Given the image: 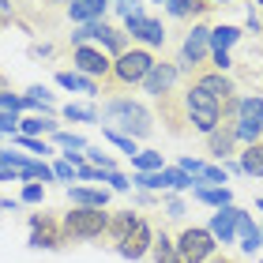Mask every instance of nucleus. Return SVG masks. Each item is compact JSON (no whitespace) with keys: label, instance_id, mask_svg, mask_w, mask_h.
Listing matches in <instances>:
<instances>
[{"label":"nucleus","instance_id":"5","mask_svg":"<svg viewBox=\"0 0 263 263\" xmlns=\"http://www.w3.org/2000/svg\"><path fill=\"white\" fill-rule=\"evenodd\" d=\"M214 248H218V241L211 237L207 226H184L181 237H177V256H181V263H211Z\"/></svg>","mask_w":263,"mask_h":263},{"label":"nucleus","instance_id":"18","mask_svg":"<svg viewBox=\"0 0 263 263\" xmlns=\"http://www.w3.org/2000/svg\"><path fill=\"white\" fill-rule=\"evenodd\" d=\"M237 245H241V252H248V256L263 248V233H259V226L248 218L245 211L237 214Z\"/></svg>","mask_w":263,"mask_h":263},{"label":"nucleus","instance_id":"51","mask_svg":"<svg viewBox=\"0 0 263 263\" xmlns=\"http://www.w3.org/2000/svg\"><path fill=\"white\" fill-rule=\"evenodd\" d=\"M259 233H263V226H259Z\"/></svg>","mask_w":263,"mask_h":263},{"label":"nucleus","instance_id":"35","mask_svg":"<svg viewBox=\"0 0 263 263\" xmlns=\"http://www.w3.org/2000/svg\"><path fill=\"white\" fill-rule=\"evenodd\" d=\"M162 214H165V218H184L188 207H184L181 196H165V199H162Z\"/></svg>","mask_w":263,"mask_h":263},{"label":"nucleus","instance_id":"40","mask_svg":"<svg viewBox=\"0 0 263 263\" xmlns=\"http://www.w3.org/2000/svg\"><path fill=\"white\" fill-rule=\"evenodd\" d=\"M113 8L121 11L124 19H128V15H143V4H139V0H113Z\"/></svg>","mask_w":263,"mask_h":263},{"label":"nucleus","instance_id":"14","mask_svg":"<svg viewBox=\"0 0 263 263\" xmlns=\"http://www.w3.org/2000/svg\"><path fill=\"white\" fill-rule=\"evenodd\" d=\"M158 113H162V124H170L173 136H184V124H188V113H184V94H181V102H177V94L173 90H165L162 98H158Z\"/></svg>","mask_w":263,"mask_h":263},{"label":"nucleus","instance_id":"6","mask_svg":"<svg viewBox=\"0 0 263 263\" xmlns=\"http://www.w3.org/2000/svg\"><path fill=\"white\" fill-rule=\"evenodd\" d=\"M30 248H45V252H53V248H64L68 237H64V226L57 218L53 211H38L30 214Z\"/></svg>","mask_w":263,"mask_h":263},{"label":"nucleus","instance_id":"24","mask_svg":"<svg viewBox=\"0 0 263 263\" xmlns=\"http://www.w3.org/2000/svg\"><path fill=\"white\" fill-rule=\"evenodd\" d=\"M151 259L154 263H181V256H177V241L170 233H158L151 245Z\"/></svg>","mask_w":263,"mask_h":263},{"label":"nucleus","instance_id":"7","mask_svg":"<svg viewBox=\"0 0 263 263\" xmlns=\"http://www.w3.org/2000/svg\"><path fill=\"white\" fill-rule=\"evenodd\" d=\"M233 124H237V139H241L245 147H248V143H259V136H263V98H259V94L241 98Z\"/></svg>","mask_w":263,"mask_h":263},{"label":"nucleus","instance_id":"49","mask_svg":"<svg viewBox=\"0 0 263 263\" xmlns=\"http://www.w3.org/2000/svg\"><path fill=\"white\" fill-rule=\"evenodd\" d=\"M0 27H4V19H0Z\"/></svg>","mask_w":263,"mask_h":263},{"label":"nucleus","instance_id":"32","mask_svg":"<svg viewBox=\"0 0 263 263\" xmlns=\"http://www.w3.org/2000/svg\"><path fill=\"white\" fill-rule=\"evenodd\" d=\"M87 162H90V165H98V170H105V173H113V170H117V158H113V154H105L102 147H87Z\"/></svg>","mask_w":263,"mask_h":263},{"label":"nucleus","instance_id":"13","mask_svg":"<svg viewBox=\"0 0 263 263\" xmlns=\"http://www.w3.org/2000/svg\"><path fill=\"white\" fill-rule=\"evenodd\" d=\"M237 214H241V207H233V203H230V207H218V211L211 214L207 230H211V237L218 245H233L237 241Z\"/></svg>","mask_w":263,"mask_h":263},{"label":"nucleus","instance_id":"11","mask_svg":"<svg viewBox=\"0 0 263 263\" xmlns=\"http://www.w3.org/2000/svg\"><path fill=\"white\" fill-rule=\"evenodd\" d=\"M151 245H154V230L143 218H136V226H132V230L121 237V241H117L113 248H117V256L121 259H143V256H151Z\"/></svg>","mask_w":263,"mask_h":263},{"label":"nucleus","instance_id":"9","mask_svg":"<svg viewBox=\"0 0 263 263\" xmlns=\"http://www.w3.org/2000/svg\"><path fill=\"white\" fill-rule=\"evenodd\" d=\"M207 53H211V27H203V23H199V27H192V34L184 38L177 68H184V71H203Z\"/></svg>","mask_w":263,"mask_h":263},{"label":"nucleus","instance_id":"12","mask_svg":"<svg viewBox=\"0 0 263 263\" xmlns=\"http://www.w3.org/2000/svg\"><path fill=\"white\" fill-rule=\"evenodd\" d=\"M177 76H181V68H177L173 61H154L151 71H147V79H143V90L154 94V98H162L165 90H173Z\"/></svg>","mask_w":263,"mask_h":263},{"label":"nucleus","instance_id":"23","mask_svg":"<svg viewBox=\"0 0 263 263\" xmlns=\"http://www.w3.org/2000/svg\"><path fill=\"white\" fill-rule=\"evenodd\" d=\"M165 8H170L173 19H192V15H203L207 8H214L211 0H165Z\"/></svg>","mask_w":263,"mask_h":263},{"label":"nucleus","instance_id":"39","mask_svg":"<svg viewBox=\"0 0 263 263\" xmlns=\"http://www.w3.org/2000/svg\"><path fill=\"white\" fill-rule=\"evenodd\" d=\"M53 177H57V181H76V165H71V162H53Z\"/></svg>","mask_w":263,"mask_h":263},{"label":"nucleus","instance_id":"36","mask_svg":"<svg viewBox=\"0 0 263 263\" xmlns=\"http://www.w3.org/2000/svg\"><path fill=\"white\" fill-rule=\"evenodd\" d=\"M19 121H23L19 113H0V136H11V139H15V136H19Z\"/></svg>","mask_w":263,"mask_h":263},{"label":"nucleus","instance_id":"27","mask_svg":"<svg viewBox=\"0 0 263 263\" xmlns=\"http://www.w3.org/2000/svg\"><path fill=\"white\" fill-rule=\"evenodd\" d=\"M132 170L136 173H158V170H165V162H162L158 151H139L136 158H132Z\"/></svg>","mask_w":263,"mask_h":263},{"label":"nucleus","instance_id":"28","mask_svg":"<svg viewBox=\"0 0 263 263\" xmlns=\"http://www.w3.org/2000/svg\"><path fill=\"white\" fill-rule=\"evenodd\" d=\"M162 188H170V192H184V188H192V177H188L184 170H170V165H165V170H162Z\"/></svg>","mask_w":263,"mask_h":263},{"label":"nucleus","instance_id":"15","mask_svg":"<svg viewBox=\"0 0 263 263\" xmlns=\"http://www.w3.org/2000/svg\"><path fill=\"white\" fill-rule=\"evenodd\" d=\"M233 147H237V124L233 121H222L207 136V154H211V158H218V162H226L233 154Z\"/></svg>","mask_w":263,"mask_h":263},{"label":"nucleus","instance_id":"44","mask_svg":"<svg viewBox=\"0 0 263 263\" xmlns=\"http://www.w3.org/2000/svg\"><path fill=\"white\" fill-rule=\"evenodd\" d=\"M136 203H139V207H151L154 196H151V192H136Z\"/></svg>","mask_w":263,"mask_h":263},{"label":"nucleus","instance_id":"43","mask_svg":"<svg viewBox=\"0 0 263 263\" xmlns=\"http://www.w3.org/2000/svg\"><path fill=\"white\" fill-rule=\"evenodd\" d=\"M248 30H252V34H256V30H263V19H259V15H252V11H248Z\"/></svg>","mask_w":263,"mask_h":263},{"label":"nucleus","instance_id":"19","mask_svg":"<svg viewBox=\"0 0 263 263\" xmlns=\"http://www.w3.org/2000/svg\"><path fill=\"white\" fill-rule=\"evenodd\" d=\"M27 181L53 184V181H57V177H53V165L45 162V158H27V162H23V170H19V184H27Z\"/></svg>","mask_w":263,"mask_h":263},{"label":"nucleus","instance_id":"21","mask_svg":"<svg viewBox=\"0 0 263 263\" xmlns=\"http://www.w3.org/2000/svg\"><path fill=\"white\" fill-rule=\"evenodd\" d=\"M192 196L199 199V203H207V207H230L233 203V192L230 188H211V184H199V188H192Z\"/></svg>","mask_w":263,"mask_h":263},{"label":"nucleus","instance_id":"34","mask_svg":"<svg viewBox=\"0 0 263 263\" xmlns=\"http://www.w3.org/2000/svg\"><path fill=\"white\" fill-rule=\"evenodd\" d=\"M42 199H45V184L42 181H27V184H23L19 203H42Z\"/></svg>","mask_w":263,"mask_h":263},{"label":"nucleus","instance_id":"8","mask_svg":"<svg viewBox=\"0 0 263 263\" xmlns=\"http://www.w3.org/2000/svg\"><path fill=\"white\" fill-rule=\"evenodd\" d=\"M71 64H76V71H83V76H90V79H109L113 57L105 49H98V45H76V49H71Z\"/></svg>","mask_w":263,"mask_h":263},{"label":"nucleus","instance_id":"17","mask_svg":"<svg viewBox=\"0 0 263 263\" xmlns=\"http://www.w3.org/2000/svg\"><path fill=\"white\" fill-rule=\"evenodd\" d=\"M68 199H71V207H94V211H105V203H109V188L68 184Z\"/></svg>","mask_w":263,"mask_h":263},{"label":"nucleus","instance_id":"25","mask_svg":"<svg viewBox=\"0 0 263 263\" xmlns=\"http://www.w3.org/2000/svg\"><path fill=\"white\" fill-rule=\"evenodd\" d=\"M241 170H245V177H263V139L248 143L241 151Z\"/></svg>","mask_w":263,"mask_h":263},{"label":"nucleus","instance_id":"16","mask_svg":"<svg viewBox=\"0 0 263 263\" xmlns=\"http://www.w3.org/2000/svg\"><path fill=\"white\" fill-rule=\"evenodd\" d=\"M109 8V0H68V19L87 27V23H98Z\"/></svg>","mask_w":263,"mask_h":263},{"label":"nucleus","instance_id":"3","mask_svg":"<svg viewBox=\"0 0 263 263\" xmlns=\"http://www.w3.org/2000/svg\"><path fill=\"white\" fill-rule=\"evenodd\" d=\"M64 237L68 241H102L109 230V211H94V207H71L64 218Z\"/></svg>","mask_w":263,"mask_h":263},{"label":"nucleus","instance_id":"45","mask_svg":"<svg viewBox=\"0 0 263 263\" xmlns=\"http://www.w3.org/2000/svg\"><path fill=\"white\" fill-rule=\"evenodd\" d=\"M211 263H237L233 256H211Z\"/></svg>","mask_w":263,"mask_h":263},{"label":"nucleus","instance_id":"29","mask_svg":"<svg viewBox=\"0 0 263 263\" xmlns=\"http://www.w3.org/2000/svg\"><path fill=\"white\" fill-rule=\"evenodd\" d=\"M61 117H64V121H87V124H94V121H98V109H90V105H64Z\"/></svg>","mask_w":263,"mask_h":263},{"label":"nucleus","instance_id":"33","mask_svg":"<svg viewBox=\"0 0 263 263\" xmlns=\"http://www.w3.org/2000/svg\"><path fill=\"white\" fill-rule=\"evenodd\" d=\"M11 143H19V147H23V151H30V154H42V158H45V154H53L49 143H45V139H34V136H15Z\"/></svg>","mask_w":263,"mask_h":263},{"label":"nucleus","instance_id":"46","mask_svg":"<svg viewBox=\"0 0 263 263\" xmlns=\"http://www.w3.org/2000/svg\"><path fill=\"white\" fill-rule=\"evenodd\" d=\"M45 4H68V0H45Z\"/></svg>","mask_w":263,"mask_h":263},{"label":"nucleus","instance_id":"10","mask_svg":"<svg viewBox=\"0 0 263 263\" xmlns=\"http://www.w3.org/2000/svg\"><path fill=\"white\" fill-rule=\"evenodd\" d=\"M124 34L132 42H139L143 49H162V45H165L162 19H151V15H128L124 19Z\"/></svg>","mask_w":263,"mask_h":263},{"label":"nucleus","instance_id":"47","mask_svg":"<svg viewBox=\"0 0 263 263\" xmlns=\"http://www.w3.org/2000/svg\"><path fill=\"white\" fill-rule=\"evenodd\" d=\"M211 4H230V0H211Z\"/></svg>","mask_w":263,"mask_h":263},{"label":"nucleus","instance_id":"26","mask_svg":"<svg viewBox=\"0 0 263 263\" xmlns=\"http://www.w3.org/2000/svg\"><path fill=\"white\" fill-rule=\"evenodd\" d=\"M241 38L237 27H214L211 30V53H230V45Z\"/></svg>","mask_w":263,"mask_h":263},{"label":"nucleus","instance_id":"50","mask_svg":"<svg viewBox=\"0 0 263 263\" xmlns=\"http://www.w3.org/2000/svg\"><path fill=\"white\" fill-rule=\"evenodd\" d=\"M256 4H263V0H256Z\"/></svg>","mask_w":263,"mask_h":263},{"label":"nucleus","instance_id":"31","mask_svg":"<svg viewBox=\"0 0 263 263\" xmlns=\"http://www.w3.org/2000/svg\"><path fill=\"white\" fill-rule=\"evenodd\" d=\"M102 136H105V139H109V143H113V147H117V151H124V154H128V158H136V154H139V147H136V139H128V136H121V132H113V128H105V132H102Z\"/></svg>","mask_w":263,"mask_h":263},{"label":"nucleus","instance_id":"41","mask_svg":"<svg viewBox=\"0 0 263 263\" xmlns=\"http://www.w3.org/2000/svg\"><path fill=\"white\" fill-rule=\"evenodd\" d=\"M0 19H4V23H15V4H11V0H0Z\"/></svg>","mask_w":263,"mask_h":263},{"label":"nucleus","instance_id":"2","mask_svg":"<svg viewBox=\"0 0 263 263\" xmlns=\"http://www.w3.org/2000/svg\"><path fill=\"white\" fill-rule=\"evenodd\" d=\"M184 113H188V124H192L196 132L211 136V132L222 124V113H226V109H222L218 98H211L203 87H196V83H192V87L184 90Z\"/></svg>","mask_w":263,"mask_h":263},{"label":"nucleus","instance_id":"4","mask_svg":"<svg viewBox=\"0 0 263 263\" xmlns=\"http://www.w3.org/2000/svg\"><path fill=\"white\" fill-rule=\"evenodd\" d=\"M154 64L151 49H143V45H132L128 53L113 57V71H109V87H143V79H147V71Z\"/></svg>","mask_w":263,"mask_h":263},{"label":"nucleus","instance_id":"1","mask_svg":"<svg viewBox=\"0 0 263 263\" xmlns=\"http://www.w3.org/2000/svg\"><path fill=\"white\" fill-rule=\"evenodd\" d=\"M109 121L113 132H121V136L128 139H147L154 124H151V113H147V105H139V102H132V98H113V102H105L102 109H98V121Z\"/></svg>","mask_w":263,"mask_h":263},{"label":"nucleus","instance_id":"20","mask_svg":"<svg viewBox=\"0 0 263 263\" xmlns=\"http://www.w3.org/2000/svg\"><path fill=\"white\" fill-rule=\"evenodd\" d=\"M57 83H61L64 90H79V94H102L98 90V83H94L90 76H83V71H76V68H64V71H57Z\"/></svg>","mask_w":263,"mask_h":263},{"label":"nucleus","instance_id":"30","mask_svg":"<svg viewBox=\"0 0 263 263\" xmlns=\"http://www.w3.org/2000/svg\"><path fill=\"white\" fill-rule=\"evenodd\" d=\"M53 143L57 147H64V151H87V139L83 136H76V132H53Z\"/></svg>","mask_w":263,"mask_h":263},{"label":"nucleus","instance_id":"48","mask_svg":"<svg viewBox=\"0 0 263 263\" xmlns=\"http://www.w3.org/2000/svg\"><path fill=\"white\" fill-rule=\"evenodd\" d=\"M256 207H259V211H263V199H256Z\"/></svg>","mask_w":263,"mask_h":263},{"label":"nucleus","instance_id":"37","mask_svg":"<svg viewBox=\"0 0 263 263\" xmlns=\"http://www.w3.org/2000/svg\"><path fill=\"white\" fill-rule=\"evenodd\" d=\"M19 109H23V94L0 90V113H19Z\"/></svg>","mask_w":263,"mask_h":263},{"label":"nucleus","instance_id":"38","mask_svg":"<svg viewBox=\"0 0 263 263\" xmlns=\"http://www.w3.org/2000/svg\"><path fill=\"white\" fill-rule=\"evenodd\" d=\"M105 184H109V188H113V192H128V188H132V181H128V177H124L121 170H113V173H105Z\"/></svg>","mask_w":263,"mask_h":263},{"label":"nucleus","instance_id":"42","mask_svg":"<svg viewBox=\"0 0 263 263\" xmlns=\"http://www.w3.org/2000/svg\"><path fill=\"white\" fill-rule=\"evenodd\" d=\"M0 181H11V184H19V173H15V170H8V165L0 162Z\"/></svg>","mask_w":263,"mask_h":263},{"label":"nucleus","instance_id":"52","mask_svg":"<svg viewBox=\"0 0 263 263\" xmlns=\"http://www.w3.org/2000/svg\"><path fill=\"white\" fill-rule=\"evenodd\" d=\"M158 4H162V0H158Z\"/></svg>","mask_w":263,"mask_h":263},{"label":"nucleus","instance_id":"22","mask_svg":"<svg viewBox=\"0 0 263 263\" xmlns=\"http://www.w3.org/2000/svg\"><path fill=\"white\" fill-rule=\"evenodd\" d=\"M136 218H139V214L132 211V207H128V211H113V214H109V230H105V237L117 245V241H121V237L132 230V226H136Z\"/></svg>","mask_w":263,"mask_h":263}]
</instances>
